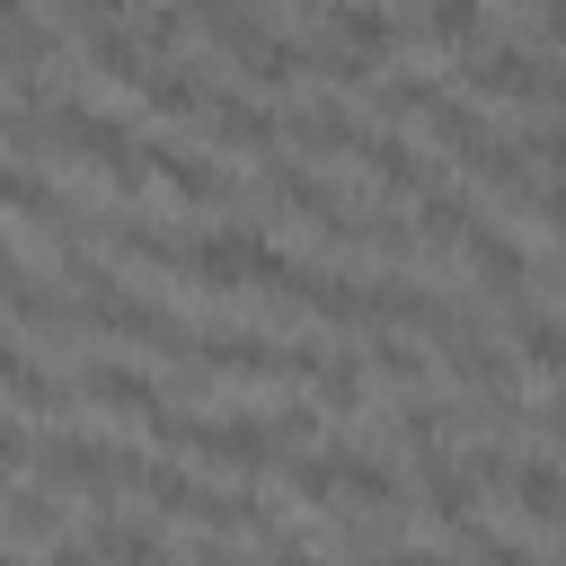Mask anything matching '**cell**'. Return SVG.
Instances as JSON below:
<instances>
[{
  "mask_svg": "<svg viewBox=\"0 0 566 566\" xmlns=\"http://www.w3.org/2000/svg\"><path fill=\"white\" fill-rule=\"evenodd\" d=\"M292 301H310L318 318H363V283H354V274H318V265H310Z\"/></svg>",
  "mask_w": 566,
  "mask_h": 566,
  "instance_id": "ac0fdd59",
  "label": "cell"
},
{
  "mask_svg": "<svg viewBox=\"0 0 566 566\" xmlns=\"http://www.w3.org/2000/svg\"><path fill=\"white\" fill-rule=\"evenodd\" d=\"M221 469H265L274 451H283V433H274V416H212V442H203Z\"/></svg>",
  "mask_w": 566,
  "mask_h": 566,
  "instance_id": "5b68a950",
  "label": "cell"
},
{
  "mask_svg": "<svg viewBox=\"0 0 566 566\" xmlns=\"http://www.w3.org/2000/svg\"><path fill=\"white\" fill-rule=\"evenodd\" d=\"M18 460H27V433H18L9 416H0V469H18Z\"/></svg>",
  "mask_w": 566,
  "mask_h": 566,
  "instance_id": "836d02e7",
  "label": "cell"
},
{
  "mask_svg": "<svg viewBox=\"0 0 566 566\" xmlns=\"http://www.w3.org/2000/svg\"><path fill=\"white\" fill-rule=\"evenodd\" d=\"M522 159H548V168H566V124H539V133H522Z\"/></svg>",
  "mask_w": 566,
  "mask_h": 566,
  "instance_id": "f1b7e54d",
  "label": "cell"
},
{
  "mask_svg": "<svg viewBox=\"0 0 566 566\" xmlns=\"http://www.w3.org/2000/svg\"><path fill=\"white\" fill-rule=\"evenodd\" d=\"M44 566H97V548H88V539H71V531H62V539H53V548H44Z\"/></svg>",
  "mask_w": 566,
  "mask_h": 566,
  "instance_id": "f546056e",
  "label": "cell"
},
{
  "mask_svg": "<svg viewBox=\"0 0 566 566\" xmlns=\"http://www.w3.org/2000/svg\"><path fill=\"white\" fill-rule=\"evenodd\" d=\"M371 363H380L389 380H416V371H424V354H416L407 336H380V345H371Z\"/></svg>",
  "mask_w": 566,
  "mask_h": 566,
  "instance_id": "4316f807",
  "label": "cell"
},
{
  "mask_svg": "<svg viewBox=\"0 0 566 566\" xmlns=\"http://www.w3.org/2000/svg\"><path fill=\"white\" fill-rule=\"evenodd\" d=\"M18 292H27V265H18L9 248H0V301H18Z\"/></svg>",
  "mask_w": 566,
  "mask_h": 566,
  "instance_id": "e575fe53",
  "label": "cell"
},
{
  "mask_svg": "<svg viewBox=\"0 0 566 566\" xmlns=\"http://www.w3.org/2000/svg\"><path fill=\"white\" fill-rule=\"evenodd\" d=\"M142 159H150V177H159V186H177L186 203H221V195H230V177H221L212 159H195V150H177V142H150Z\"/></svg>",
  "mask_w": 566,
  "mask_h": 566,
  "instance_id": "52a82bcc",
  "label": "cell"
},
{
  "mask_svg": "<svg viewBox=\"0 0 566 566\" xmlns=\"http://www.w3.org/2000/svg\"><path fill=\"white\" fill-rule=\"evenodd\" d=\"M142 106H150V115H203V106H212V88H203V80H186L177 62H159V71L142 80Z\"/></svg>",
  "mask_w": 566,
  "mask_h": 566,
  "instance_id": "e0dca14e",
  "label": "cell"
},
{
  "mask_svg": "<svg viewBox=\"0 0 566 566\" xmlns=\"http://www.w3.org/2000/svg\"><path fill=\"white\" fill-rule=\"evenodd\" d=\"M513 504L548 531H566V469L557 460H513Z\"/></svg>",
  "mask_w": 566,
  "mask_h": 566,
  "instance_id": "8fae6325",
  "label": "cell"
},
{
  "mask_svg": "<svg viewBox=\"0 0 566 566\" xmlns=\"http://www.w3.org/2000/svg\"><path fill=\"white\" fill-rule=\"evenodd\" d=\"M88 548H97V566H168V539L142 531V522H124V513H106L88 531Z\"/></svg>",
  "mask_w": 566,
  "mask_h": 566,
  "instance_id": "7c38bea8",
  "label": "cell"
},
{
  "mask_svg": "<svg viewBox=\"0 0 566 566\" xmlns=\"http://www.w3.org/2000/svg\"><path fill=\"white\" fill-rule=\"evenodd\" d=\"M265 566H327V557H310L301 539H274V548H265Z\"/></svg>",
  "mask_w": 566,
  "mask_h": 566,
  "instance_id": "1f68e13d",
  "label": "cell"
},
{
  "mask_svg": "<svg viewBox=\"0 0 566 566\" xmlns=\"http://www.w3.org/2000/svg\"><path fill=\"white\" fill-rule=\"evenodd\" d=\"M539 27H548V44L566 53V0H548V9H539Z\"/></svg>",
  "mask_w": 566,
  "mask_h": 566,
  "instance_id": "8d00e7d4",
  "label": "cell"
},
{
  "mask_svg": "<svg viewBox=\"0 0 566 566\" xmlns=\"http://www.w3.org/2000/svg\"><path fill=\"white\" fill-rule=\"evenodd\" d=\"M203 124H212L221 142H239V150L283 142V115H274V106H256V97H212V106H203Z\"/></svg>",
  "mask_w": 566,
  "mask_h": 566,
  "instance_id": "ba28073f",
  "label": "cell"
},
{
  "mask_svg": "<svg viewBox=\"0 0 566 566\" xmlns=\"http://www.w3.org/2000/svg\"><path fill=\"white\" fill-rule=\"evenodd\" d=\"M539 221H548V230H566V177H557V186H539Z\"/></svg>",
  "mask_w": 566,
  "mask_h": 566,
  "instance_id": "4dcf8cb0",
  "label": "cell"
},
{
  "mask_svg": "<svg viewBox=\"0 0 566 566\" xmlns=\"http://www.w3.org/2000/svg\"><path fill=\"white\" fill-rule=\"evenodd\" d=\"M548 433H566V398H548Z\"/></svg>",
  "mask_w": 566,
  "mask_h": 566,
  "instance_id": "f35d334b",
  "label": "cell"
},
{
  "mask_svg": "<svg viewBox=\"0 0 566 566\" xmlns=\"http://www.w3.org/2000/svg\"><path fill=\"white\" fill-rule=\"evenodd\" d=\"M9 398H18V407H62V380H53L44 363H27V371L9 380Z\"/></svg>",
  "mask_w": 566,
  "mask_h": 566,
  "instance_id": "484cf974",
  "label": "cell"
},
{
  "mask_svg": "<svg viewBox=\"0 0 566 566\" xmlns=\"http://www.w3.org/2000/svg\"><path fill=\"white\" fill-rule=\"evenodd\" d=\"M363 380H371V371H363L354 354H318V363H310V389H318L327 407H363Z\"/></svg>",
  "mask_w": 566,
  "mask_h": 566,
  "instance_id": "ffe728a7",
  "label": "cell"
},
{
  "mask_svg": "<svg viewBox=\"0 0 566 566\" xmlns=\"http://www.w3.org/2000/svg\"><path fill=\"white\" fill-rule=\"evenodd\" d=\"M424 504H433V522L442 531H478V478H469V460H424Z\"/></svg>",
  "mask_w": 566,
  "mask_h": 566,
  "instance_id": "8992f818",
  "label": "cell"
},
{
  "mask_svg": "<svg viewBox=\"0 0 566 566\" xmlns=\"http://www.w3.org/2000/svg\"><path fill=\"white\" fill-rule=\"evenodd\" d=\"M0 203L9 212H62V195H53V177H35V168H18V159H0Z\"/></svg>",
  "mask_w": 566,
  "mask_h": 566,
  "instance_id": "44dd1931",
  "label": "cell"
},
{
  "mask_svg": "<svg viewBox=\"0 0 566 566\" xmlns=\"http://www.w3.org/2000/svg\"><path fill=\"white\" fill-rule=\"evenodd\" d=\"M416 230H424V239H469V203H460L451 186H424V195H416Z\"/></svg>",
  "mask_w": 566,
  "mask_h": 566,
  "instance_id": "7402d4cb",
  "label": "cell"
},
{
  "mask_svg": "<svg viewBox=\"0 0 566 566\" xmlns=\"http://www.w3.org/2000/svg\"><path fill=\"white\" fill-rule=\"evenodd\" d=\"M354 159L371 168V186H389V195H424V159H416L398 133H363V142H354Z\"/></svg>",
  "mask_w": 566,
  "mask_h": 566,
  "instance_id": "9c48e42d",
  "label": "cell"
},
{
  "mask_svg": "<svg viewBox=\"0 0 566 566\" xmlns=\"http://www.w3.org/2000/svg\"><path fill=\"white\" fill-rule=\"evenodd\" d=\"M9 531H27V539H62V522H53V504L27 486V495H9Z\"/></svg>",
  "mask_w": 566,
  "mask_h": 566,
  "instance_id": "d4e9b609",
  "label": "cell"
},
{
  "mask_svg": "<svg viewBox=\"0 0 566 566\" xmlns=\"http://www.w3.org/2000/svg\"><path fill=\"white\" fill-rule=\"evenodd\" d=\"M283 133H292L301 150H354V142H363V124H354V115H336V106H292V115H283Z\"/></svg>",
  "mask_w": 566,
  "mask_h": 566,
  "instance_id": "5bb4252c",
  "label": "cell"
},
{
  "mask_svg": "<svg viewBox=\"0 0 566 566\" xmlns=\"http://www.w3.org/2000/svg\"><path fill=\"white\" fill-rule=\"evenodd\" d=\"M80 389H88L97 407H115V416H159V380H150L142 363H115V354H97V363L80 371Z\"/></svg>",
  "mask_w": 566,
  "mask_h": 566,
  "instance_id": "3957f363",
  "label": "cell"
},
{
  "mask_svg": "<svg viewBox=\"0 0 566 566\" xmlns=\"http://www.w3.org/2000/svg\"><path fill=\"white\" fill-rule=\"evenodd\" d=\"M292 495H301V504H336V460H327V451L292 460Z\"/></svg>",
  "mask_w": 566,
  "mask_h": 566,
  "instance_id": "603a6c76",
  "label": "cell"
},
{
  "mask_svg": "<svg viewBox=\"0 0 566 566\" xmlns=\"http://www.w3.org/2000/svg\"><path fill=\"white\" fill-rule=\"evenodd\" d=\"M469 539H478V566H531L522 539H495V531H469Z\"/></svg>",
  "mask_w": 566,
  "mask_h": 566,
  "instance_id": "83f0119b",
  "label": "cell"
},
{
  "mask_svg": "<svg viewBox=\"0 0 566 566\" xmlns=\"http://www.w3.org/2000/svg\"><path fill=\"white\" fill-rule=\"evenodd\" d=\"M0 566H18V548H9V539H0Z\"/></svg>",
  "mask_w": 566,
  "mask_h": 566,
  "instance_id": "ab89813d",
  "label": "cell"
},
{
  "mask_svg": "<svg viewBox=\"0 0 566 566\" xmlns=\"http://www.w3.org/2000/svg\"><path fill=\"white\" fill-rule=\"evenodd\" d=\"M80 18H88V27H115V18H124V0H80Z\"/></svg>",
  "mask_w": 566,
  "mask_h": 566,
  "instance_id": "d590c367",
  "label": "cell"
},
{
  "mask_svg": "<svg viewBox=\"0 0 566 566\" xmlns=\"http://www.w3.org/2000/svg\"><path fill=\"white\" fill-rule=\"evenodd\" d=\"M380 566H451V557H442V548H389Z\"/></svg>",
  "mask_w": 566,
  "mask_h": 566,
  "instance_id": "d6a6232c",
  "label": "cell"
},
{
  "mask_svg": "<svg viewBox=\"0 0 566 566\" xmlns=\"http://www.w3.org/2000/svg\"><path fill=\"white\" fill-rule=\"evenodd\" d=\"M469 88L478 97H504V106H522V97L557 106L566 97V71L539 62V53H522V44H486V53H469Z\"/></svg>",
  "mask_w": 566,
  "mask_h": 566,
  "instance_id": "6da1fadb",
  "label": "cell"
},
{
  "mask_svg": "<svg viewBox=\"0 0 566 566\" xmlns=\"http://www.w3.org/2000/svg\"><path fill=\"white\" fill-rule=\"evenodd\" d=\"M0 53H9V71H18V80H35V62L53 53V35L27 18V0H0Z\"/></svg>",
  "mask_w": 566,
  "mask_h": 566,
  "instance_id": "2e32d148",
  "label": "cell"
},
{
  "mask_svg": "<svg viewBox=\"0 0 566 566\" xmlns=\"http://www.w3.org/2000/svg\"><path fill=\"white\" fill-rule=\"evenodd\" d=\"M18 371H27V354H18V345H9V336H0V389H9V380H18Z\"/></svg>",
  "mask_w": 566,
  "mask_h": 566,
  "instance_id": "74e56055",
  "label": "cell"
},
{
  "mask_svg": "<svg viewBox=\"0 0 566 566\" xmlns=\"http://www.w3.org/2000/svg\"><path fill=\"white\" fill-rule=\"evenodd\" d=\"M469 265H478V283L495 292V301H522V283H531V256H522V239H504V230H486V221H469Z\"/></svg>",
  "mask_w": 566,
  "mask_h": 566,
  "instance_id": "7a4b0ae2",
  "label": "cell"
},
{
  "mask_svg": "<svg viewBox=\"0 0 566 566\" xmlns=\"http://www.w3.org/2000/svg\"><path fill=\"white\" fill-rule=\"evenodd\" d=\"M451 371H460L469 389H504V380H513V363H504V354H495L486 336H469V327L451 336Z\"/></svg>",
  "mask_w": 566,
  "mask_h": 566,
  "instance_id": "d6986e66",
  "label": "cell"
},
{
  "mask_svg": "<svg viewBox=\"0 0 566 566\" xmlns=\"http://www.w3.org/2000/svg\"><path fill=\"white\" fill-rule=\"evenodd\" d=\"M88 62H97L106 80H133V88L159 71V62H150V44H142L133 27H88Z\"/></svg>",
  "mask_w": 566,
  "mask_h": 566,
  "instance_id": "4fadbf2b",
  "label": "cell"
},
{
  "mask_svg": "<svg viewBox=\"0 0 566 566\" xmlns=\"http://www.w3.org/2000/svg\"><path fill=\"white\" fill-rule=\"evenodd\" d=\"M504 345H513V354H522L531 371H566V318H557V310H531V301H522V310H513V336H504Z\"/></svg>",
  "mask_w": 566,
  "mask_h": 566,
  "instance_id": "30bf717a",
  "label": "cell"
},
{
  "mask_svg": "<svg viewBox=\"0 0 566 566\" xmlns=\"http://www.w3.org/2000/svg\"><path fill=\"white\" fill-rule=\"evenodd\" d=\"M327 460H336V495H354V504H389L398 495V478H389L380 451H327Z\"/></svg>",
  "mask_w": 566,
  "mask_h": 566,
  "instance_id": "9a60e30c",
  "label": "cell"
},
{
  "mask_svg": "<svg viewBox=\"0 0 566 566\" xmlns=\"http://www.w3.org/2000/svg\"><path fill=\"white\" fill-rule=\"evenodd\" d=\"M478 9H486V0H433L424 27H433L442 44H469V35H478Z\"/></svg>",
  "mask_w": 566,
  "mask_h": 566,
  "instance_id": "cb8c5ba5",
  "label": "cell"
},
{
  "mask_svg": "<svg viewBox=\"0 0 566 566\" xmlns=\"http://www.w3.org/2000/svg\"><path fill=\"white\" fill-rule=\"evenodd\" d=\"M327 44H345L354 62L380 71V53L398 44V27H389V9H371V0H327Z\"/></svg>",
  "mask_w": 566,
  "mask_h": 566,
  "instance_id": "277c9868",
  "label": "cell"
}]
</instances>
